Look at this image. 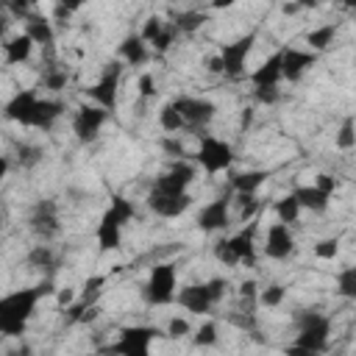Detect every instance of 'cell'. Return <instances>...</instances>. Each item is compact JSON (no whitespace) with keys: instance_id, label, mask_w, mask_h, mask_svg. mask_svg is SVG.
<instances>
[{"instance_id":"6da1fadb","label":"cell","mask_w":356,"mask_h":356,"mask_svg":"<svg viewBox=\"0 0 356 356\" xmlns=\"http://www.w3.org/2000/svg\"><path fill=\"white\" fill-rule=\"evenodd\" d=\"M134 217H136V206H134L128 197L114 195L111 203H108V209L100 214V222H97V231H95L97 248H100L103 253L122 248V228H125V222H131Z\"/></svg>"},{"instance_id":"7a4b0ae2","label":"cell","mask_w":356,"mask_h":356,"mask_svg":"<svg viewBox=\"0 0 356 356\" xmlns=\"http://www.w3.org/2000/svg\"><path fill=\"white\" fill-rule=\"evenodd\" d=\"M53 292V284L44 281V284H36V286H28V289H14L8 295L0 298V320H14V323H28L39 306V300L44 295Z\"/></svg>"},{"instance_id":"3957f363","label":"cell","mask_w":356,"mask_h":356,"mask_svg":"<svg viewBox=\"0 0 356 356\" xmlns=\"http://www.w3.org/2000/svg\"><path fill=\"white\" fill-rule=\"evenodd\" d=\"M117 342L103 348V356H150V345L161 331L156 325H125L117 331Z\"/></svg>"},{"instance_id":"277c9868","label":"cell","mask_w":356,"mask_h":356,"mask_svg":"<svg viewBox=\"0 0 356 356\" xmlns=\"http://www.w3.org/2000/svg\"><path fill=\"white\" fill-rule=\"evenodd\" d=\"M175 284H178V275H175V264L170 261H159L150 267V275L147 281L142 284V298L147 306H167L175 300Z\"/></svg>"},{"instance_id":"5b68a950","label":"cell","mask_w":356,"mask_h":356,"mask_svg":"<svg viewBox=\"0 0 356 356\" xmlns=\"http://www.w3.org/2000/svg\"><path fill=\"white\" fill-rule=\"evenodd\" d=\"M120 78H122V61H106L100 70V78L83 89L92 106H100L103 111L114 114L117 97H120Z\"/></svg>"},{"instance_id":"8992f818","label":"cell","mask_w":356,"mask_h":356,"mask_svg":"<svg viewBox=\"0 0 356 356\" xmlns=\"http://www.w3.org/2000/svg\"><path fill=\"white\" fill-rule=\"evenodd\" d=\"M298 323V337L295 345L312 350V353H323L328 348V334H331V317L320 314V312H300L295 317Z\"/></svg>"},{"instance_id":"52a82bcc","label":"cell","mask_w":356,"mask_h":356,"mask_svg":"<svg viewBox=\"0 0 356 356\" xmlns=\"http://www.w3.org/2000/svg\"><path fill=\"white\" fill-rule=\"evenodd\" d=\"M28 228L31 234L42 242L50 245L58 234H61V220H58V203L53 197H42L33 203L31 214H28Z\"/></svg>"},{"instance_id":"ba28073f","label":"cell","mask_w":356,"mask_h":356,"mask_svg":"<svg viewBox=\"0 0 356 356\" xmlns=\"http://www.w3.org/2000/svg\"><path fill=\"white\" fill-rule=\"evenodd\" d=\"M195 161L200 164V170L206 175H217V172H228L231 164H234V147L225 142V139H217V136H203L200 139V147L195 153Z\"/></svg>"},{"instance_id":"9c48e42d","label":"cell","mask_w":356,"mask_h":356,"mask_svg":"<svg viewBox=\"0 0 356 356\" xmlns=\"http://www.w3.org/2000/svg\"><path fill=\"white\" fill-rule=\"evenodd\" d=\"M170 103H172L175 111L181 114L184 128H189V131H206L209 122H211L214 114H217V106H214L211 100H206V97L181 95V97H175V100H170Z\"/></svg>"},{"instance_id":"30bf717a","label":"cell","mask_w":356,"mask_h":356,"mask_svg":"<svg viewBox=\"0 0 356 356\" xmlns=\"http://www.w3.org/2000/svg\"><path fill=\"white\" fill-rule=\"evenodd\" d=\"M253 44H256V31H250V33H245V36H239V39L222 44L220 53H217V58H220V64H222V75H228V78H242Z\"/></svg>"},{"instance_id":"8fae6325","label":"cell","mask_w":356,"mask_h":356,"mask_svg":"<svg viewBox=\"0 0 356 356\" xmlns=\"http://www.w3.org/2000/svg\"><path fill=\"white\" fill-rule=\"evenodd\" d=\"M195 175H197V167L192 161H186V159H178V161H170V167L153 178L150 189L170 192V195H184L189 189V184L195 181Z\"/></svg>"},{"instance_id":"7c38bea8","label":"cell","mask_w":356,"mask_h":356,"mask_svg":"<svg viewBox=\"0 0 356 356\" xmlns=\"http://www.w3.org/2000/svg\"><path fill=\"white\" fill-rule=\"evenodd\" d=\"M108 117H111V114L103 111L100 106H89V103L78 106L75 114H72V134H75V139H78L81 145L95 142V139L100 136V131H103V125H106Z\"/></svg>"},{"instance_id":"4fadbf2b","label":"cell","mask_w":356,"mask_h":356,"mask_svg":"<svg viewBox=\"0 0 356 356\" xmlns=\"http://www.w3.org/2000/svg\"><path fill=\"white\" fill-rule=\"evenodd\" d=\"M197 228L203 234H217V231H225L231 225V197L228 195H220L214 200H209L200 211H197Z\"/></svg>"},{"instance_id":"5bb4252c","label":"cell","mask_w":356,"mask_h":356,"mask_svg":"<svg viewBox=\"0 0 356 356\" xmlns=\"http://www.w3.org/2000/svg\"><path fill=\"white\" fill-rule=\"evenodd\" d=\"M36 103H39V95H36L33 89H19V92L11 95L8 103L3 106V117H6L8 122L22 125V128H33Z\"/></svg>"},{"instance_id":"9a60e30c","label":"cell","mask_w":356,"mask_h":356,"mask_svg":"<svg viewBox=\"0 0 356 356\" xmlns=\"http://www.w3.org/2000/svg\"><path fill=\"white\" fill-rule=\"evenodd\" d=\"M145 200H147V209H150L156 217H164V220L181 217V214L192 206V195H189V192H184V195H170V192H156V189H150Z\"/></svg>"},{"instance_id":"2e32d148","label":"cell","mask_w":356,"mask_h":356,"mask_svg":"<svg viewBox=\"0 0 356 356\" xmlns=\"http://www.w3.org/2000/svg\"><path fill=\"white\" fill-rule=\"evenodd\" d=\"M314 64H317V56H314V53L300 50V47H284V50H281V81L295 83V81H300L303 72H306L309 67H314Z\"/></svg>"},{"instance_id":"e0dca14e","label":"cell","mask_w":356,"mask_h":356,"mask_svg":"<svg viewBox=\"0 0 356 356\" xmlns=\"http://www.w3.org/2000/svg\"><path fill=\"white\" fill-rule=\"evenodd\" d=\"M295 250V236L289 231V225H281V222H273L267 228V236H264V256L267 259H289Z\"/></svg>"},{"instance_id":"ac0fdd59","label":"cell","mask_w":356,"mask_h":356,"mask_svg":"<svg viewBox=\"0 0 356 356\" xmlns=\"http://www.w3.org/2000/svg\"><path fill=\"white\" fill-rule=\"evenodd\" d=\"M25 36L33 42V47L39 44L42 50H50V47H56V28H53V19L50 17H44V14H39V11H31L25 19Z\"/></svg>"},{"instance_id":"d6986e66","label":"cell","mask_w":356,"mask_h":356,"mask_svg":"<svg viewBox=\"0 0 356 356\" xmlns=\"http://www.w3.org/2000/svg\"><path fill=\"white\" fill-rule=\"evenodd\" d=\"M175 300H178L181 309H186L192 314H209L214 309V303H211V298L206 292V284H186V286H181L175 292Z\"/></svg>"},{"instance_id":"ffe728a7","label":"cell","mask_w":356,"mask_h":356,"mask_svg":"<svg viewBox=\"0 0 356 356\" xmlns=\"http://www.w3.org/2000/svg\"><path fill=\"white\" fill-rule=\"evenodd\" d=\"M253 239H256V220H250L248 228H242L239 234L228 236V245H231L236 261L245 264V267H253L256 264V242Z\"/></svg>"},{"instance_id":"44dd1931","label":"cell","mask_w":356,"mask_h":356,"mask_svg":"<svg viewBox=\"0 0 356 356\" xmlns=\"http://www.w3.org/2000/svg\"><path fill=\"white\" fill-rule=\"evenodd\" d=\"M64 103L58 100V97H39V103H36V114H33V128H39V131H53L56 128V122L61 120V114H64Z\"/></svg>"},{"instance_id":"7402d4cb","label":"cell","mask_w":356,"mask_h":356,"mask_svg":"<svg viewBox=\"0 0 356 356\" xmlns=\"http://www.w3.org/2000/svg\"><path fill=\"white\" fill-rule=\"evenodd\" d=\"M289 195L298 200L300 211H312V214H323V211L328 209V203H331V197H328V195H323V192H320L317 186H312V184L295 186Z\"/></svg>"},{"instance_id":"603a6c76","label":"cell","mask_w":356,"mask_h":356,"mask_svg":"<svg viewBox=\"0 0 356 356\" xmlns=\"http://www.w3.org/2000/svg\"><path fill=\"white\" fill-rule=\"evenodd\" d=\"M250 83H253V89H259V86H278L281 83V50L273 53L270 58H264L250 72Z\"/></svg>"},{"instance_id":"cb8c5ba5","label":"cell","mask_w":356,"mask_h":356,"mask_svg":"<svg viewBox=\"0 0 356 356\" xmlns=\"http://www.w3.org/2000/svg\"><path fill=\"white\" fill-rule=\"evenodd\" d=\"M147 58H150V47L139 39V33H128V36L120 42V61H122V64H128V67H142Z\"/></svg>"},{"instance_id":"d4e9b609","label":"cell","mask_w":356,"mask_h":356,"mask_svg":"<svg viewBox=\"0 0 356 356\" xmlns=\"http://www.w3.org/2000/svg\"><path fill=\"white\" fill-rule=\"evenodd\" d=\"M33 53V42L25 36V33H14L3 42V56H6V64L8 67H17V64H25Z\"/></svg>"},{"instance_id":"484cf974","label":"cell","mask_w":356,"mask_h":356,"mask_svg":"<svg viewBox=\"0 0 356 356\" xmlns=\"http://www.w3.org/2000/svg\"><path fill=\"white\" fill-rule=\"evenodd\" d=\"M228 181L236 195H256V189L267 181V170H239V172H231Z\"/></svg>"},{"instance_id":"4316f807","label":"cell","mask_w":356,"mask_h":356,"mask_svg":"<svg viewBox=\"0 0 356 356\" xmlns=\"http://www.w3.org/2000/svg\"><path fill=\"white\" fill-rule=\"evenodd\" d=\"M337 25L334 22H325V25H320V28H312L309 33H306V44H309V53H314V56H320V53H325L331 44H334V39H337Z\"/></svg>"},{"instance_id":"83f0119b","label":"cell","mask_w":356,"mask_h":356,"mask_svg":"<svg viewBox=\"0 0 356 356\" xmlns=\"http://www.w3.org/2000/svg\"><path fill=\"white\" fill-rule=\"evenodd\" d=\"M206 19H209L206 11H200V8H186V11L172 14V22H170V25H172L175 33L181 36V33H195Z\"/></svg>"},{"instance_id":"f1b7e54d","label":"cell","mask_w":356,"mask_h":356,"mask_svg":"<svg viewBox=\"0 0 356 356\" xmlns=\"http://www.w3.org/2000/svg\"><path fill=\"white\" fill-rule=\"evenodd\" d=\"M14 156H17V167L19 170H33L44 159V150L39 145H33V142H17Z\"/></svg>"},{"instance_id":"f546056e","label":"cell","mask_w":356,"mask_h":356,"mask_svg":"<svg viewBox=\"0 0 356 356\" xmlns=\"http://www.w3.org/2000/svg\"><path fill=\"white\" fill-rule=\"evenodd\" d=\"M159 125L167 136H178V131H184V120H181V114L175 111L172 103H164L159 108Z\"/></svg>"},{"instance_id":"4dcf8cb0","label":"cell","mask_w":356,"mask_h":356,"mask_svg":"<svg viewBox=\"0 0 356 356\" xmlns=\"http://www.w3.org/2000/svg\"><path fill=\"white\" fill-rule=\"evenodd\" d=\"M275 217H278V222L281 225H292V222H298V217H300V206H298V200L292 197V195H284L281 200H275Z\"/></svg>"},{"instance_id":"1f68e13d","label":"cell","mask_w":356,"mask_h":356,"mask_svg":"<svg viewBox=\"0 0 356 356\" xmlns=\"http://www.w3.org/2000/svg\"><path fill=\"white\" fill-rule=\"evenodd\" d=\"M28 264L31 267H36V270H50V267H56V253H53V248L50 245H33L31 250H28Z\"/></svg>"},{"instance_id":"d6a6232c","label":"cell","mask_w":356,"mask_h":356,"mask_svg":"<svg viewBox=\"0 0 356 356\" xmlns=\"http://www.w3.org/2000/svg\"><path fill=\"white\" fill-rule=\"evenodd\" d=\"M42 83H44V89H47V92H61V89L70 83V72H67L64 67H56V64H50V67H44Z\"/></svg>"},{"instance_id":"836d02e7","label":"cell","mask_w":356,"mask_h":356,"mask_svg":"<svg viewBox=\"0 0 356 356\" xmlns=\"http://www.w3.org/2000/svg\"><path fill=\"white\" fill-rule=\"evenodd\" d=\"M337 292L342 295V298H348V300H353L356 298V267H342L339 273H337Z\"/></svg>"},{"instance_id":"e575fe53","label":"cell","mask_w":356,"mask_h":356,"mask_svg":"<svg viewBox=\"0 0 356 356\" xmlns=\"http://www.w3.org/2000/svg\"><path fill=\"white\" fill-rule=\"evenodd\" d=\"M284 295H286V286H284V284H270V286L259 289L256 303H259V306H267V309H275V306L284 303Z\"/></svg>"},{"instance_id":"d590c367","label":"cell","mask_w":356,"mask_h":356,"mask_svg":"<svg viewBox=\"0 0 356 356\" xmlns=\"http://www.w3.org/2000/svg\"><path fill=\"white\" fill-rule=\"evenodd\" d=\"M334 142H337L339 150H353V145H356V122H353V117H345L342 120Z\"/></svg>"},{"instance_id":"8d00e7d4","label":"cell","mask_w":356,"mask_h":356,"mask_svg":"<svg viewBox=\"0 0 356 356\" xmlns=\"http://www.w3.org/2000/svg\"><path fill=\"white\" fill-rule=\"evenodd\" d=\"M239 298H242V312H245V314H253V309L259 306V303H256V298H259V284H256L253 278L242 281V284H239Z\"/></svg>"},{"instance_id":"74e56055","label":"cell","mask_w":356,"mask_h":356,"mask_svg":"<svg viewBox=\"0 0 356 356\" xmlns=\"http://www.w3.org/2000/svg\"><path fill=\"white\" fill-rule=\"evenodd\" d=\"M211 253H214V259H217L222 267H239V261H236V256H234V250H231V245H228V236L217 239L214 248H211Z\"/></svg>"},{"instance_id":"f35d334b","label":"cell","mask_w":356,"mask_h":356,"mask_svg":"<svg viewBox=\"0 0 356 356\" xmlns=\"http://www.w3.org/2000/svg\"><path fill=\"white\" fill-rule=\"evenodd\" d=\"M164 25H167V19H161L159 14L147 17V19H145V25H142V33H139V39H142V42L150 47V42H153V39H156V36L164 31Z\"/></svg>"},{"instance_id":"ab89813d","label":"cell","mask_w":356,"mask_h":356,"mask_svg":"<svg viewBox=\"0 0 356 356\" xmlns=\"http://www.w3.org/2000/svg\"><path fill=\"white\" fill-rule=\"evenodd\" d=\"M192 342L197 345V348H211V345H217V325L209 320V323H203L195 334H192Z\"/></svg>"},{"instance_id":"60d3db41","label":"cell","mask_w":356,"mask_h":356,"mask_svg":"<svg viewBox=\"0 0 356 356\" xmlns=\"http://www.w3.org/2000/svg\"><path fill=\"white\" fill-rule=\"evenodd\" d=\"M206 284V292H209V298H211V303L217 306L225 295H228V278H222V275H214V278H209V281H203Z\"/></svg>"},{"instance_id":"b9f144b4","label":"cell","mask_w":356,"mask_h":356,"mask_svg":"<svg viewBox=\"0 0 356 356\" xmlns=\"http://www.w3.org/2000/svg\"><path fill=\"white\" fill-rule=\"evenodd\" d=\"M159 147H161L164 156H170L172 161H178V159L186 156V147H184V142H181L178 136H161V139H159Z\"/></svg>"},{"instance_id":"7bdbcfd3","label":"cell","mask_w":356,"mask_h":356,"mask_svg":"<svg viewBox=\"0 0 356 356\" xmlns=\"http://www.w3.org/2000/svg\"><path fill=\"white\" fill-rule=\"evenodd\" d=\"M175 39H178V33H175V28L167 22V25H164V31L150 42V47H153L156 53H167V50L172 47V42H175Z\"/></svg>"},{"instance_id":"ee69618b","label":"cell","mask_w":356,"mask_h":356,"mask_svg":"<svg viewBox=\"0 0 356 356\" xmlns=\"http://www.w3.org/2000/svg\"><path fill=\"white\" fill-rule=\"evenodd\" d=\"M170 339H184V337H189L192 334V325L186 323V317H170V323H167V331H164Z\"/></svg>"},{"instance_id":"f6af8a7d","label":"cell","mask_w":356,"mask_h":356,"mask_svg":"<svg viewBox=\"0 0 356 356\" xmlns=\"http://www.w3.org/2000/svg\"><path fill=\"white\" fill-rule=\"evenodd\" d=\"M236 203H239V220L242 222H250L253 220V211L259 209L256 195H236Z\"/></svg>"},{"instance_id":"bcb514c9","label":"cell","mask_w":356,"mask_h":356,"mask_svg":"<svg viewBox=\"0 0 356 356\" xmlns=\"http://www.w3.org/2000/svg\"><path fill=\"white\" fill-rule=\"evenodd\" d=\"M339 253V239L337 236H328V239H320L314 245V256L317 259H334Z\"/></svg>"},{"instance_id":"7dc6e473","label":"cell","mask_w":356,"mask_h":356,"mask_svg":"<svg viewBox=\"0 0 356 356\" xmlns=\"http://www.w3.org/2000/svg\"><path fill=\"white\" fill-rule=\"evenodd\" d=\"M278 97H281L278 86H259V89H253V100L261 103V106H273V103H278Z\"/></svg>"},{"instance_id":"c3c4849f","label":"cell","mask_w":356,"mask_h":356,"mask_svg":"<svg viewBox=\"0 0 356 356\" xmlns=\"http://www.w3.org/2000/svg\"><path fill=\"white\" fill-rule=\"evenodd\" d=\"M136 89H139V97H142V100L156 97V81H153V75H150V72H142L139 81H136Z\"/></svg>"},{"instance_id":"681fc988","label":"cell","mask_w":356,"mask_h":356,"mask_svg":"<svg viewBox=\"0 0 356 356\" xmlns=\"http://www.w3.org/2000/svg\"><path fill=\"white\" fill-rule=\"evenodd\" d=\"M3 11L11 17V19H25L31 14V3H3Z\"/></svg>"},{"instance_id":"f907efd6","label":"cell","mask_w":356,"mask_h":356,"mask_svg":"<svg viewBox=\"0 0 356 356\" xmlns=\"http://www.w3.org/2000/svg\"><path fill=\"white\" fill-rule=\"evenodd\" d=\"M312 186H317L323 195H328V197H331V195L337 192V178H334V175H328V172H320V175L314 178V184H312Z\"/></svg>"},{"instance_id":"816d5d0a","label":"cell","mask_w":356,"mask_h":356,"mask_svg":"<svg viewBox=\"0 0 356 356\" xmlns=\"http://www.w3.org/2000/svg\"><path fill=\"white\" fill-rule=\"evenodd\" d=\"M28 323H14V320H0V337H22Z\"/></svg>"},{"instance_id":"f5cc1de1","label":"cell","mask_w":356,"mask_h":356,"mask_svg":"<svg viewBox=\"0 0 356 356\" xmlns=\"http://www.w3.org/2000/svg\"><path fill=\"white\" fill-rule=\"evenodd\" d=\"M78 8H81V6H67V3H58V6L53 8V19L64 22V19H70V17H72Z\"/></svg>"},{"instance_id":"db71d44e","label":"cell","mask_w":356,"mask_h":356,"mask_svg":"<svg viewBox=\"0 0 356 356\" xmlns=\"http://www.w3.org/2000/svg\"><path fill=\"white\" fill-rule=\"evenodd\" d=\"M3 356H33V348L28 342H17L14 348H8Z\"/></svg>"},{"instance_id":"11a10c76","label":"cell","mask_w":356,"mask_h":356,"mask_svg":"<svg viewBox=\"0 0 356 356\" xmlns=\"http://www.w3.org/2000/svg\"><path fill=\"white\" fill-rule=\"evenodd\" d=\"M284 356H320V353H312V350H306V348H300V345H289V348H284Z\"/></svg>"},{"instance_id":"9f6ffc18","label":"cell","mask_w":356,"mask_h":356,"mask_svg":"<svg viewBox=\"0 0 356 356\" xmlns=\"http://www.w3.org/2000/svg\"><path fill=\"white\" fill-rule=\"evenodd\" d=\"M250 122H253V108H242V114H239V131L245 134L250 128Z\"/></svg>"},{"instance_id":"6f0895ef","label":"cell","mask_w":356,"mask_h":356,"mask_svg":"<svg viewBox=\"0 0 356 356\" xmlns=\"http://www.w3.org/2000/svg\"><path fill=\"white\" fill-rule=\"evenodd\" d=\"M8 25H11V17H8V14H6L3 8H0V44L6 42V33H8Z\"/></svg>"},{"instance_id":"680465c9","label":"cell","mask_w":356,"mask_h":356,"mask_svg":"<svg viewBox=\"0 0 356 356\" xmlns=\"http://www.w3.org/2000/svg\"><path fill=\"white\" fill-rule=\"evenodd\" d=\"M206 70H209V72H222V64H220V58H217V56H211V58L206 61Z\"/></svg>"},{"instance_id":"91938a15","label":"cell","mask_w":356,"mask_h":356,"mask_svg":"<svg viewBox=\"0 0 356 356\" xmlns=\"http://www.w3.org/2000/svg\"><path fill=\"white\" fill-rule=\"evenodd\" d=\"M300 8H303V6H300V3H284V6H281V11H284V14H286V17H289V14H298V11H300Z\"/></svg>"},{"instance_id":"94428289","label":"cell","mask_w":356,"mask_h":356,"mask_svg":"<svg viewBox=\"0 0 356 356\" xmlns=\"http://www.w3.org/2000/svg\"><path fill=\"white\" fill-rule=\"evenodd\" d=\"M6 172H8V159H6V156H0V184H3Z\"/></svg>"},{"instance_id":"6125c7cd","label":"cell","mask_w":356,"mask_h":356,"mask_svg":"<svg viewBox=\"0 0 356 356\" xmlns=\"http://www.w3.org/2000/svg\"><path fill=\"white\" fill-rule=\"evenodd\" d=\"M58 300H61V303H70V300H72V292H70V289H67V292H61V295H58Z\"/></svg>"},{"instance_id":"be15d7a7","label":"cell","mask_w":356,"mask_h":356,"mask_svg":"<svg viewBox=\"0 0 356 356\" xmlns=\"http://www.w3.org/2000/svg\"><path fill=\"white\" fill-rule=\"evenodd\" d=\"M6 225V209H0V228Z\"/></svg>"}]
</instances>
